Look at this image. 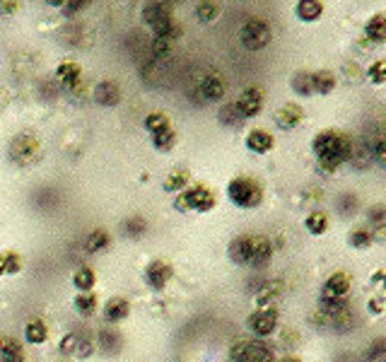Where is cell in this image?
Here are the masks:
<instances>
[{"label":"cell","instance_id":"cell-1","mask_svg":"<svg viewBox=\"0 0 386 362\" xmlns=\"http://www.w3.org/2000/svg\"><path fill=\"white\" fill-rule=\"evenodd\" d=\"M311 153L316 155V164H319L321 172L334 174L343 167L345 162L353 160L355 145L350 133L340 128H324L314 135L311 140Z\"/></svg>","mask_w":386,"mask_h":362},{"label":"cell","instance_id":"cell-2","mask_svg":"<svg viewBox=\"0 0 386 362\" xmlns=\"http://www.w3.org/2000/svg\"><path fill=\"white\" fill-rule=\"evenodd\" d=\"M227 254L237 266L263 268L273 258V244L263 234H242L232 239Z\"/></svg>","mask_w":386,"mask_h":362},{"label":"cell","instance_id":"cell-3","mask_svg":"<svg viewBox=\"0 0 386 362\" xmlns=\"http://www.w3.org/2000/svg\"><path fill=\"white\" fill-rule=\"evenodd\" d=\"M215 205H218V196L205 184L186 186L174 198V208L182 210V213H210Z\"/></svg>","mask_w":386,"mask_h":362},{"label":"cell","instance_id":"cell-4","mask_svg":"<svg viewBox=\"0 0 386 362\" xmlns=\"http://www.w3.org/2000/svg\"><path fill=\"white\" fill-rule=\"evenodd\" d=\"M227 198L237 208L251 210L263 203V186L253 177H234L227 184Z\"/></svg>","mask_w":386,"mask_h":362},{"label":"cell","instance_id":"cell-5","mask_svg":"<svg viewBox=\"0 0 386 362\" xmlns=\"http://www.w3.org/2000/svg\"><path fill=\"white\" fill-rule=\"evenodd\" d=\"M8 155L10 162H15L17 167H29L41 155V140L29 131H22V133L12 135V140L8 143Z\"/></svg>","mask_w":386,"mask_h":362},{"label":"cell","instance_id":"cell-6","mask_svg":"<svg viewBox=\"0 0 386 362\" xmlns=\"http://www.w3.org/2000/svg\"><path fill=\"white\" fill-rule=\"evenodd\" d=\"M239 41H242V46L249 48V51H261V48H266L268 44L273 41L271 24L261 17L247 19V22L242 24V29H239Z\"/></svg>","mask_w":386,"mask_h":362},{"label":"cell","instance_id":"cell-7","mask_svg":"<svg viewBox=\"0 0 386 362\" xmlns=\"http://www.w3.org/2000/svg\"><path fill=\"white\" fill-rule=\"evenodd\" d=\"M229 360L232 362H276L273 350L261 341H237L229 348Z\"/></svg>","mask_w":386,"mask_h":362},{"label":"cell","instance_id":"cell-8","mask_svg":"<svg viewBox=\"0 0 386 362\" xmlns=\"http://www.w3.org/2000/svg\"><path fill=\"white\" fill-rule=\"evenodd\" d=\"M237 109L244 119H256L258 114L263 111V104H266V95H263L261 87L251 85V87H244L242 95L237 97Z\"/></svg>","mask_w":386,"mask_h":362},{"label":"cell","instance_id":"cell-9","mask_svg":"<svg viewBox=\"0 0 386 362\" xmlns=\"http://www.w3.org/2000/svg\"><path fill=\"white\" fill-rule=\"evenodd\" d=\"M247 326L258 339H266V336H271L278 329V309L276 307H261V309L249 316Z\"/></svg>","mask_w":386,"mask_h":362},{"label":"cell","instance_id":"cell-10","mask_svg":"<svg viewBox=\"0 0 386 362\" xmlns=\"http://www.w3.org/2000/svg\"><path fill=\"white\" fill-rule=\"evenodd\" d=\"M121 97H124V92H121V85L116 80H102V82H97L95 90H92V99H95V104L102 106V109H114V106H119Z\"/></svg>","mask_w":386,"mask_h":362},{"label":"cell","instance_id":"cell-11","mask_svg":"<svg viewBox=\"0 0 386 362\" xmlns=\"http://www.w3.org/2000/svg\"><path fill=\"white\" fill-rule=\"evenodd\" d=\"M145 283H148L150 290L155 292H162L164 287H167V283L172 280V266H169L167 261H160V258H155V261H150L148 266H145Z\"/></svg>","mask_w":386,"mask_h":362},{"label":"cell","instance_id":"cell-12","mask_svg":"<svg viewBox=\"0 0 386 362\" xmlns=\"http://www.w3.org/2000/svg\"><path fill=\"white\" fill-rule=\"evenodd\" d=\"M167 17H172V8H169V3H164V0H145L143 10H140V19H143L145 27L155 29Z\"/></svg>","mask_w":386,"mask_h":362},{"label":"cell","instance_id":"cell-13","mask_svg":"<svg viewBox=\"0 0 386 362\" xmlns=\"http://www.w3.org/2000/svg\"><path fill=\"white\" fill-rule=\"evenodd\" d=\"M305 121V109L295 102H287L276 111V126L280 131H295Z\"/></svg>","mask_w":386,"mask_h":362},{"label":"cell","instance_id":"cell-14","mask_svg":"<svg viewBox=\"0 0 386 362\" xmlns=\"http://www.w3.org/2000/svg\"><path fill=\"white\" fill-rule=\"evenodd\" d=\"M350 285H353V280H350L348 273H334V276L324 283L321 300H343L350 292Z\"/></svg>","mask_w":386,"mask_h":362},{"label":"cell","instance_id":"cell-15","mask_svg":"<svg viewBox=\"0 0 386 362\" xmlns=\"http://www.w3.org/2000/svg\"><path fill=\"white\" fill-rule=\"evenodd\" d=\"M244 143H247V148L251 150L253 155H266L276 148V138H273L266 128H251L247 133V140H244Z\"/></svg>","mask_w":386,"mask_h":362},{"label":"cell","instance_id":"cell-16","mask_svg":"<svg viewBox=\"0 0 386 362\" xmlns=\"http://www.w3.org/2000/svg\"><path fill=\"white\" fill-rule=\"evenodd\" d=\"M56 80L61 82L63 87H68V90H75V87L82 82V68H80V63H75V61L58 63V66H56Z\"/></svg>","mask_w":386,"mask_h":362},{"label":"cell","instance_id":"cell-17","mask_svg":"<svg viewBox=\"0 0 386 362\" xmlns=\"http://www.w3.org/2000/svg\"><path fill=\"white\" fill-rule=\"evenodd\" d=\"M224 92H227V82H224L218 73H210V75H205L203 82H200V95L208 102H220L224 97Z\"/></svg>","mask_w":386,"mask_h":362},{"label":"cell","instance_id":"cell-18","mask_svg":"<svg viewBox=\"0 0 386 362\" xmlns=\"http://www.w3.org/2000/svg\"><path fill=\"white\" fill-rule=\"evenodd\" d=\"M131 314V302L126 297H111L104 305V319L111 324H119V321L128 319Z\"/></svg>","mask_w":386,"mask_h":362},{"label":"cell","instance_id":"cell-19","mask_svg":"<svg viewBox=\"0 0 386 362\" xmlns=\"http://www.w3.org/2000/svg\"><path fill=\"white\" fill-rule=\"evenodd\" d=\"M365 37L372 44H386V12H374L365 24Z\"/></svg>","mask_w":386,"mask_h":362},{"label":"cell","instance_id":"cell-20","mask_svg":"<svg viewBox=\"0 0 386 362\" xmlns=\"http://www.w3.org/2000/svg\"><path fill=\"white\" fill-rule=\"evenodd\" d=\"M295 15L302 22H316L324 15V3L321 0H297Z\"/></svg>","mask_w":386,"mask_h":362},{"label":"cell","instance_id":"cell-21","mask_svg":"<svg viewBox=\"0 0 386 362\" xmlns=\"http://www.w3.org/2000/svg\"><path fill=\"white\" fill-rule=\"evenodd\" d=\"M150 143H153V148L157 153H169L177 145V131L172 126H167L162 131H155V133H150Z\"/></svg>","mask_w":386,"mask_h":362},{"label":"cell","instance_id":"cell-22","mask_svg":"<svg viewBox=\"0 0 386 362\" xmlns=\"http://www.w3.org/2000/svg\"><path fill=\"white\" fill-rule=\"evenodd\" d=\"M336 73L334 70H314L311 73V85H314L316 95H331L336 90Z\"/></svg>","mask_w":386,"mask_h":362},{"label":"cell","instance_id":"cell-23","mask_svg":"<svg viewBox=\"0 0 386 362\" xmlns=\"http://www.w3.org/2000/svg\"><path fill=\"white\" fill-rule=\"evenodd\" d=\"M0 362H27V353H24L22 343L15 339H3V345H0Z\"/></svg>","mask_w":386,"mask_h":362},{"label":"cell","instance_id":"cell-24","mask_svg":"<svg viewBox=\"0 0 386 362\" xmlns=\"http://www.w3.org/2000/svg\"><path fill=\"white\" fill-rule=\"evenodd\" d=\"M24 339H27L29 345H41V343H46V339H48V326L44 324L41 319L27 321V326H24Z\"/></svg>","mask_w":386,"mask_h":362},{"label":"cell","instance_id":"cell-25","mask_svg":"<svg viewBox=\"0 0 386 362\" xmlns=\"http://www.w3.org/2000/svg\"><path fill=\"white\" fill-rule=\"evenodd\" d=\"M220 17V3L218 0H198L195 5V19L200 24H210Z\"/></svg>","mask_w":386,"mask_h":362},{"label":"cell","instance_id":"cell-26","mask_svg":"<svg viewBox=\"0 0 386 362\" xmlns=\"http://www.w3.org/2000/svg\"><path fill=\"white\" fill-rule=\"evenodd\" d=\"M97 283V273L92 271L90 266H80L75 273H73V287L80 292H90Z\"/></svg>","mask_w":386,"mask_h":362},{"label":"cell","instance_id":"cell-27","mask_svg":"<svg viewBox=\"0 0 386 362\" xmlns=\"http://www.w3.org/2000/svg\"><path fill=\"white\" fill-rule=\"evenodd\" d=\"M189 181H191V174H189V169H174L172 174H167V179H164V191L167 193H179V191H184L189 186Z\"/></svg>","mask_w":386,"mask_h":362},{"label":"cell","instance_id":"cell-28","mask_svg":"<svg viewBox=\"0 0 386 362\" xmlns=\"http://www.w3.org/2000/svg\"><path fill=\"white\" fill-rule=\"evenodd\" d=\"M121 229H124V237L140 239V237H145V232H148V222H145V218H140V215H131L128 220H124Z\"/></svg>","mask_w":386,"mask_h":362},{"label":"cell","instance_id":"cell-29","mask_svg":"<svg viewBox=\"0 0 386 362\" xmlns=\"http://www.w3.org/2000/svg\"><path fill=\"white\" fill-rule=\"evenodd\" d=\"M111 244V234L106 232V229H95V232H90V237H87V254H102L104 249H109Z\"/></svg>","mask_w":386,"mask_h":362},{"label":"cell","instance_id":"cell-30","mask_svg":"<svg viewBox=\"0 0 386 362\" xmlns=\"http://www.w3.org/2000/svg\"><path fill=\"white\" fill-rule=\"evenodd\" d=\"M73 307H75V312L80 316H92L97 312V307H99V300H97V295H92V292H80V295L73 300Z\"/></svg>","mask_w":386,"mask_h":362},{"label":"cell","instance_id":"cell-31","mask_svg":"<svg viewBox=\"0 0 386 362\" xmlns=\"http://www.w3.org/2000/svg\"><path fill=\"white\" fill-rule=\"evenodd\" d=\"M22 271V258L15 251H3L0 254V276H15Z\"/></svg>","mask_w":386,"mask_h":362},{"label":"cell","instance_id":"cell-32","mask_svg":"<svg viewBox=\"0 0 386 362\" xmlns=\"http://www.w3.org/2000/svg\"><path fill=\"white\" fill-rule=\"evenodd\" d=\"M218 116H220V124L227 126V128H237V126H242L244 121H247L242 114H239L237 104H224Z\"/></svg>","mask_w":386,"mask_h":362},{"label":"cell","instance_id":"cell-33","mask_svg":"<svg viewBox=\"0 0 386 362\" xmlns=\"http://www.w3.org/2000/svg\"><path fill=\"white\" fill-rule=\"evenodd\" d=\"M167 126H172V121H169V116L164 114V111H150L143 119V128L148 131V133L162 131V128H167Z\"/></svg>","mask_w":386,"mask_h":362},{"label":"cell","instance_id":"cell-34","mask_svg":"<svg viewBox=\"0 0 386 362\" xmlns=\"http://www.w3.org/2000/svg\"><path fill=\"white\" fill-rule=\"evenodd\" d=\"M292 90L300 97H309L314 95V85H311V73L309 70H300L292 77Z\"/></svg>","mask_w":386,"mask_h":362},{"label":"cell","instance_id":"cell-35","mask_svg":"<svg viewBox=\"0 0 386 362\" xmlns=\"http://www.w3.org/2000/svg\"><path fill=\"white\" fill-rule=\"evenodd\" d=\"M305 227L309 229L311 234H324L326 229H329V215L321 213V210H316V213H309V218L305 220Z\"/></svg>","mask_w":386,"mask_h":362},{"label":"cell","instance_id":"cell-36","mask_svg":"<svg viewBox=\"0 0 386 362\" xmlns=\"http://www.w3.org/2000/svg\"><path fill=\"white\" fill-rule=\"evenodd\" d=\"M99 345L104 350H111V353H116V350L124 345V339H121V334L116 329H102L99 331Z\"/></svg>","mask_w":386,"mask_h":362},{"label":"cell","instance_id":"cell-37","mask_svg":"<svg viewBox=\"0 0 386 362\" xmlns=\"http://www.w3.org/2000/svg\"><path fill=\"white\" fill-rule=\"evenodd\" d=\"M367 75H369V82H372V85H384L386 82V58L374 61L372 66H369Z\"/></svg>","mask_w":386,"mask_h":362},{"label":"cell","instance_id":"cell-38","mask_svg":"<svg viewBox=\"0 0 386 362\" xmlns=\"http://www.w3.org/2000/svg\"><path fill=\"white\" fill-rule=\"evenodd\" d=\"M350 244H353L355 249L369 247V244H372V232H369L367 227H355L353 234H350Z\"/></svg>","mask_w":386,"mask_h":362},{"label":"cell","instance_id":"cell-39","mask_svg":"<svg viewBox=\"0 0 386 362\" xmlns=\"http://www.w3.org/2000/svg\"><path fill=\"white\" fill-rule=\"evenodd\" d=\"M174 44H177V41H172V39L155 37V39H153V53H155V56H157V58H167L169 53H172Z\"/></svg>","mask_w":386,"mask_h":362},{"label":"cell","instance_id":"cell-40","mask_svg":"<svg viewBox=\"0 0 386 362\" xmlns=\"http://www.w3.org/2000/svg\"><path fill=\"white\" fill-rule=\"evenodd\" d=\"M92 5V0H66V5H63V15L66 17H75V15H80L82 10H87Z\"/></svg>","mask_w":386,"mask_h":362},{"label":"cell","instance_id":"cell-41","mask_svg":"<svg viewBox=\"0 0 386 362\" xmlns=\"http://www.w3.org/2000/svg\"><path fill=\"white\" fill-rule=\"evenodd\" d=\"M92 353H95V345H92V341L77 339V343H75V350H73V355H75V358H90Z\"/></svg>","mask_w":386,"mask_h":362},{"label":"cell","instance_id":"cell-42","mask_svg":"<svg viewBox=\"0 0 386 362\" xmlns=\"http://www.w3.org/2000/svg\"><path fill=\"white\" fill-rule=\"evenodd\" d=\"M19 12V0H0V15L3 17H12Z\"/></svg>","mask_w":386,"mask_h":362},{"label":"cell","instance_id":"cell-43","mask_svg":"<svg viewBox=\"0 0 386 362\" xmlns=\"http://www.w3.org/2000/svg\"><path fill=\"white\" fill-rule=\"evenodd\" d=\"M374 160H377L379 167L386 169V135L384 138H379L377 145H374Z\"/></svg>","mask_w":386,"mask_h":362},{"label":"cell","instance_id":"cell-44","mask_svg":"<svg viewBox=\"0 0 386 362\" xmlns=\"http://www.w3.org/2000/svg\"><path fill=\"white\" fill-rule=\"evenodd\" d=\"M75 343H77V336H75V334L66 336V339L61 341V353H63V355H70L73 350H75Z\"/></svg>","mask_w":386,"mask_h":362},{"label":"cell","instance_id":"cell-45","mask_svg":"<svg viewBox=\"0 0 386 362\" xmlns=\"http://www.w3.org/2000/svg\"><path fill=\"white\" fill-rule=\"evenodd\" d=\"M372 348L374 350H369V358H379V355H382L384 353V350H386V341L382 339V341H374V345H372Z\"/></svg>","mask_w":386,"mask_h":362},{"label":"cell","instance_id":"cell-46","mask_svg":"<svg viewBox=\"0 0 386 362\" xmlns=\"http://www.w3.org/2000/svg\"><path fill=\"white\" fill-rule=\"evenodd\" d=\"M384 218H386V210H384V208H374V210H372V220H377V222H382Z\"/></svg>","mask_w":386,"mask_h":362},{"label":"cell","instance_id":"cell-47","mask_svg":"<svg viewBox=\"0 0 386 362\" xmlns=\"http://www.w3.org/2000/svg\"><path fill=\"white\" fill-rule=\"evenodd\" d=\"M44 3H46L48 8H58V10H61L63 5H66V0H44Z\"/></svg>","mask_w":386,"mask_h":362},{"label":"cell","instance_id":"cell-48","mask_svg":"<svg viewBox=\"0 0 386 362\" xmlns=\"http://www.w3.org/2000/svg\"><path fill=\"white\" fill-rule=\"evenodd\" d=\"M280 362H300V360H297V358H282Z\"/></svg>","mask_w":386,"mask_h":362},{"label":"cell","instance_id":"cell-49","mask_svg":"<svg viewBox=\"0 0 386 362\" xmlns=\"http://www.w3.org/2000/svg\"><path fill=\"white\" fill-rule=\"evenodd\" d=\"M164 3H169V5H172V3H179V0H164Z\"/></svg>","mask_w":386,"mask_h":362},{"label":"cell","instance_id":"cell-50","mask_svg":"<svg viewBox=\"0 0 386 362\" xmlns=\"http://www.w3.org/2000/svg\"><path fill=\"white\" fill-rule=\"evenodd\" d=\"M3 339H5V336H0V345H3Z\"/></svg>","mask_w":386,"mask_h":362}]
</instances>
